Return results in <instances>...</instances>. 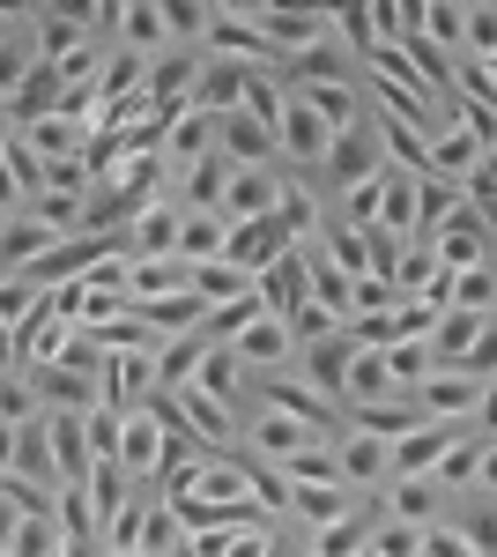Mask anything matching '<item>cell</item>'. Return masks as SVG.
Here are the masks:
<instances>
[{"instance_id": "8", "label": "cell", "mask_w": 497, "mask_h": 557, "mask_svg": "<svg viewBox=\"0 0 497 557\" xmlns=\"http://www.w3.org/2000/svg\"><path fill=\"white\" fill-rule=\"evenodd\" d=\"M378 172H386V149H378V127L364 120L357 134H341V141H334V157H327V178H320V186H327L334 201H341L349 186H364V178H378Z\"/></svg>"}, {"instance_id": "39", "label": "cell", "mask_w": 497, "mask_h": 557, "mask_svg": "<svg viewBox=\"0 0 497 557\" xmlns=\"http://www.w3.org/2000/svg\"><path fill=\"white\" fill-rule=\"evenodd\" d=\"M483 327H490V320H475V312H446V320H438V335H431V349H438V364L453 372L460 357H468V349L483 343Z\"/></svg>"}, {"instance_id": "5", "label": "cell", "mask_w": 497, "mask_h": 557, "mask_svg": "<svg viewBox=\"0 0 497 557\" xmlns=\"http://www.w3.org/2000/svg\"><path fill=\"white\" fill-rule=\"evenodd\" d=\"M327 157H334L327 120L305 97H290V112H283V164H297V178H327Z\"/></svg>"}, {"instance_id": "11", "label": "cell", "mask_w": 497, "mask_h": 557, "mask_svg": "<svg viewBox=\"0 0 497 557\" xmlns=\"http://www.w3.org/2000/svg\"><path fill=\"white\" fill-rule=\"evenodd\" d=\"M468 424H415L409 438H394V483H415V475H438L446 469V454H453V438Z\"/></svg>"}, {"instance_id": "6", "label": "cell", "mask_w": 497, "mask_h": 557, "mask_svg": "<svg viewBox=\"0 0 497 557\" xmlns=\"http://www.w3.org/2000/svg\"><path fill=\"white\" fill-rule=\"evenodd\" d=\"M483 386L490 380H468V372H446V364H438L431 380L415 386V409H423L431 424H475V417H483Z\"/></svg>"}, {"instance_id": "30", "label": "cell", "mask_w": 497, "mask_h": 557, "mask_svg": "<svg viewBox=\"0 0 497 557\" xmlns=\"http://www.w3.org/2000/svg\"><path fill=\"white\" fill-rule=\"evenodd\" d=\"M0 520H60V491H45L30 475H0Z\"/></svg>"}, {"instance_id": "49", "label": "cell", "mask_w": 497, "mask_h": 557, "mask_svg": "<svg viewBox=\"0 0 497 557\" xmlns=\"http://www.w3.org/2000/svg\"><path fill=\"white\" fill-rule=\"evenodd\" d=\"M401 290H394V275H357V320H378V312H394Z\"/></svg>"}, {"instance_id": "3", "label": "cell", "mask_w": 497, "mask_h": 557, "mask_svg": "<svg viewBox=\"0 0 497 557\" xmlns=\"http://www.w3.org/2000/svg\"><path fill=\"white\" fill-rule=\"evenodd\" d=\"M201 52H208V60H231V67H283V52L238 15V0H215V23H208Z\"/></svg>"}, {"instance_id": "55", "label": "cell", "mask_w": 497, "mask_h": 557, "mask_svg": "<svg viewBox=\"0 0 497 557\" xmlns=\"http://www.w3.org/2000/svg\"><path fill=\"white\" fill-rule=\"evenodd\" d=\"M364 557H372V550H364Z\"/></svg>"}, {"instance_id": "10", "label": "cell", "mask_w": 497, "mask_h": 557, "mask_svg": "<svg viewBox=\"0 0 497 557\" xmlns=\"http://www.w3.org/2000/svg\"><path fill=\"white\" fill-rule=\"evenodd\" d=\"M378 513H386V491H378V498H364L357 513H341L334 528H312V535H305V557H364V550H372Z\"/></svg>"}, {"instance_id": "52", "label": "cell", "mask_w": 497, "mask_h": 557, "mask_svg": "<svg viewBox=\"0 0 497 557\" xmlns=\"http://www.w3.org/2000/svg\"><path fill=\"white\" fill-rule=\"evenodd\" d=\"M475 424H483V431H490V438H497V380L483 386V417H475Z\"/></svg>"}, {"instance_id": "21", "label": "cell", "mask_w": 497, "mask_h": 557, "mask_svg": "<svg viewBox=\"0 0 497 557\" xmlns=\"http://www.w3.org/2000/svg\"><path fill=\"white\" fill-rule=\"evenodd\" d=\"M120 45L126 52H141V60H157V52H171V15H164V0H126V15H120Z\"/></svg>"}, {"instance_id": "13", "label": "cell", "mask_w": 497, "mask_h": 557, "mask_svg": "<svg viewBox=\"0 0 497 557\" xmlns=\"http://www.w3.org/2000/svg\"><path fill=\"white\" fill-rule=\"evenodd\" d=\"M364 506V491H349V483H290V520L312 535V528H334L341 513H357Z\"/></svg>"}, {"instance_id": "22", "label": "cell", "mask_w": 497, "mask_h": 557, "mask_svg": "<svg viewBox=\"0 0 497 557\" xmlns=\"http://www.w3.org/2000/svg\"><path fill=\"white\" fill-rule=\"evenodd\" d=\"M283 231H290V246H320V231H327V201H320V178H290V194H283Z\"/></svg>"}, {"instance_id": "9", "label": "cell", "mask_w": 497, "mask_h": 557, "mask_svg": "<svg viewBox=\"0 0 497 557\" xmlns=\"http://www.w3.org/2000/svg\"><path fill=\"white\" fill-rule=\"evenodd\" d=\"M327 431L297 424V417H275V409H246V454L252 461H290L305 446H320Z\"/></svg>"}, {"instance_id": "32", "label": "cell", "mask_w": 497, "mask_h": 557, "mask_svg": "<svg viewBox=\"0 0 497 557\" xmlns=\"http://www.w3.org/2000/svg\"><path fill=\"white\" fill-rule=\"evenodd\" d=\"M215 401H231V409H246V394H252V372H246V357L238 349H208V364H201V380Z\"/></svg>"}, {"instance_id": "26", "label": "cell", "mask_w": 497, "mask_h": 557, "mask_svg": "<svg viewBox=\"0 0 497 557\" xmlns=\"http://www.w3.org/2000/svg\"><path fill=\"white\" fill-rule=\"evenodd\" d=\"M460 209H468V194H460L453 178H423V186H415V246H431Z\"/></svg>"}, {"instance_id": "15", "label": "cell", "mask_w": 497, "mask_h": 557, "mask_svg": "<svg viewBox=\"0 0 497 557\" xmlns=\"http://www.w3.org/2000/svg\"><path fill=\"white\" fill-rule=\"evenodd\" d=\"M178 238H186V209H178V194H164L157 209H149L141 223H134V231H126L134 260H178Z\"/></svg>"}, {"instance_id": "40", "label": "cell", "mask_w": 497, "mask_h": 557, "mask_svg": "<svg viewBox=\"0 0 497 557\" xmlns=\"http://www.w3.org/2000/svg\"><path fill=\"white\" fill-rule=\"evenodd\" d=\"M38 417H45V401H38V386H30V372H8V380H0V424L30 431Z\"/></svg>"}, {"instance_id": "24", "label": "cell", "mask_w": 497, "mask_h": 557, "mask_svg": "<svg viewBox=\"0 0 497 557\" xmlns=\"http://www.w3.org/2000/svg\"><path fill=\"white\" fill-rule=\"evenodd\" d=\"M386 513L409 520V528H438V520H446V491H438V475H415V483H386Z\"/></svg>"}, {"instance_id": "1", "label": "cell", "mask_w": 497, "mask_h": 557, "mask_svg": "<svg viewBox=\"0 0 497 557\" xmlns=\"http://www.w3.org/2000/svg\"><path fill=\"white\" fill-rule=\"evenodd\" d=\"M238 15H246L260 38L275 45L283 60H297V52H320V45H334V8H283V0H238Z\"/></svg>"}, {"instance_id": "54", "label": "cell", "mask_w": 497, "mask_h": 557, "mask_svg": "<svg viewBox=\"0 0 497 557\" xmlns=\"http://www.w3.org/2000/svg\"><path fill=\"white\" fill-rule=\"evenodd\" d=\"M490 268H497V260H490Z\"/></svg>"}, {"instance_id": "45", "label": "cell", "mask_w": 497, "mask_h": 557, "mask_svg": "<svg viewBox=\"0 0 497 557\" xmlns=\"http://www.w3.org/2000/svg\"><path fill=\"white\" fill-rule=\"evenodd\" d=\"M372 557H423V528H409V520H394V513H378Z\"/></svg>"}, {"instance_id": "50", "label": "cell", "mask_w": 497, "mask_h": 557, "mask_svg": "<svg viewBox=\"0 0 497 557\" xmlns=\"http://www.w3.org/2000/svg\"><path fill=\"white\" fill-rule=\"evenodd\" d=\"M423 557H483V550L460 535L453 520H438V528H423Z\"/></svg>"}, {"instance_id": "43", "label": "cell", "mask_w": 497, "mask_h": 557, "mask_svg": "<svg viewBox=\"0 0 497 557\" xmlns=\"http://www.w3.org/2000/svg\"><path fill=\"white\" fill-rule=\"evenodd\" d=\"M438 268H446L438 246H415L409 238V253H401V268H394V290H401V298H423V290L438 283Z\"/></svg>"}, {"instance_id": "23", "label": "cell", "mask_w": 497, "mask_h": 557, "mask_svg": "<svg viewBox=\"0 0 497 557\" xmlns=\"http://www.w3.org/2000/svg\"><path fill=\"white\" fill-rule=\"evenodd\" d=\"M8 469L45 483V491H60V454H52V438H45V417L30 431H8Z\"/></svg>"}, {"instance_id": "35", "label": "cell", "mask_w": 497, "mask_h": 557, "mask_svg": "<svg viewBox=\"0 0 497 557\" xmlns=\"http://www.w3.org/2000/svg\"><path fill=\"white\" fill-rule=\"evenodd\" d=\"M320 253H327L334 268H349V275H372V231H357V223L327 215V231H320Z\"/></svg>"}, {"instance_id": "47", "label": "cell", "mask_w": 497, "mask_h": 557, "mask_svg": "<svg viewBox=\"0 0 497 557\" xmlns=\"http://www.w3.org/2000/svg\"><path fill=\"white\" fill-rule=\"evenodd\" d=\"M38 298H45V290H30L23 275H8V283H0V327H8V335H23V327H30V312H38Z\"/></svg>"}, {"instance_id": "44", "label": "cell", "mask_w": 497, "mask_h": 557, "mask_svg": "<svg viewBox=\"0 0 497 557\" xmlns=\"http://www.w3.org/2000/svg\"><path fill=\"white\" fill-rule=\"evenodd\" d=\"M334 215H341V223H357V231H378V215H386V186H378V178H364V186H349Z\"/></svg>"}, {"instance_id": "18", "label": "cell", "mask_w": 497, "mask_h": 557, "mask_svg": "<svg viewBox=\"0 0 497 557\" xmlns=\"http://www.w3.org/2000/svg\"><path fill=\"white\" fill-rule=\"evenodd\" d=\"M30 386H38L45 409H75V417L104 409V386L89 380V372H67V364H38V372H30Z\"/></svg>"}, {"instance_id": "37", "label": "cell", "mask_w": 497, "mask_h": 557, "mask_svg": "<svg viewBox=\"0 0 497 557\" xmlns=\"http://www.w3.org/2000/svg\"><path fill=\"white\" fill-rule=\"evenodd\" d=\"M223 246H231V215H194V209H186V238H178V260L208 268V260H223Z\"/></svg>"}, {"instance_id": "42", "label": "cell", "mask_w": 497, "mask_h": 557, "mask_svg": "<svg viewBox=\"0 0 497 557\" xmlns=\"http://www.w3.org/2000/svg\"><path fill=\"white\" fill-rule=\"evenodd\" d=\"M386 372H394L401 394H415V386L438 372V349H431V343H394V349H386Z\"/></svg>"}, {"instance_id": "38", "label": "cell", "mask_w": 497, "mask_h": 557, "mask_svg": "<svg viewBox=\"0 0 497 557\" xmlns=\"http://www.w3.org/2000/svg\"><path fill=\"white\" fill-rule=\"evenodd\" d=\"M23 141L38 149L45 164H60V157H89V134L75 127V120H60V112H52V120H38V127L23 134Z\"/></svg>"}, {"instance_id": "28", "label": "cell", "mask_w": 497, "mask_h": 557, "mask_svg": "<svg viewBox=\"0 0 497 557\" xmlns=\"http://www.w3.org/2000/svg\"><path fill=\"white\" fill-rule=\"evenodd\" d=\"M483 454H490V431L468 424V431L453 438V454H446V469H438V491H446V498L475 491V475H483Z\"/></svg>"}, {"instance_id": "53", "label": "cell", "mask_w": 497, "mask_h": 557, "mask_svg": "<svg viewBox=\"0 0 497 557\" xmlns=\"http://www.w3.org/2000/svg\"><path fill=\"white\" fill-rule=\"evenodd\" d=\"M120 557H149V550H120Z\"/></svg>"}, {"instance_id": "2", "label": "cell", "mask_w": 497, "mask_h": 557, "mask_svg": "<svg viewBox=\"0 0 497 557\" xmlns=\"http://www.w3.org/2000/svg\"><path fill=\"white\" fill-rule=\"evenodd\" d=\"M252 409H275V417H297V424L341 438V409H334V401H320V394L297 380V372H268V380H252Z\"/></svg>"}, {"instance_id": "20", "label": "cell", "mask_w": 497, "mask_h": 557, "mask_svg": "<svg viewBox=\"0 0 497 557\" xmlns=\"http://www.w3.org/2000/svg\"><path fill=\"white\" fill-rule=\"evenodd\" d=\"M415 424H431L423 409H415V394H394V401H372V409H341V431H372V438H409Z\"/></svg>"}, {"instance_id": "4", "label": "cell", "mask_w": 497, "mask_h": 557, "mask_svg": "<svg viewBox=\"0 0 497 557\" xmlns=\"http://www.w3.org/2000/svg\"><path fill=\"white\" fill-rule=\"evenodd\" d=\"M349 364H357V335H349V327L327 335V343H305V349H297V380L312 386L320 401H334V409H341V394H349Z\"/></svg>"}, {"instance_id": "48", "label": "cell", "mask_w": 497, "mask_h": 557, "mask_svg": "<svg viewBox=\"0 0 497 557\" xmlns=\"http://www.w3.org/2000/svg\"><path fill=\"white\" fill-rule=\"evenodd\" d=\"M89 446H97V461H120V446H126V409H89Z\"/></svg>"}, {"instance_id": "41", "label": "cell", "mask_w": 497, "mask_h": 557, "mask_svg": "<svg viewBox=\"0 0 497 557\" xmlns=\"http://www.w3.org/2000/svg\"><path fill=\"white\" fill-rule=\"evenodd\" d=\"M453 312L497 320V268H460L453 275Z\"/></svg>"}, {"instance_id": "25", "label": "cell", "mask_w": 497, "mask_h": 557, "mask_svg": "<svg viewBox=\"0 0 497 557\" xmlns=\"http://www.w3.org/2000/svg\"><path fill=\"white\" fill-rule=\"evenodd\" d=\"M208 327H194V335H171L164 349H157V380H164V394H178V386H194L201 380V364H208Z\"/></svg>"}, {"instance_id": "51", "label": "cell", "mask_w": 497, "mask_h": 557, "mask_svg": "<svg viewBox=\"0 0 497 557\" xmlns=\"http://www.w3.org/2000/svg\"><path fill=\"white\" fill-rule=\"evenodd\" d=\"M475 491H490V498H497V438H490V454H483V475H475Z\"/></svg>"}, {"instance_id": "19", "label": "cell", "mask_w": 497, "mask_h": 557, "mask_svg": "<svg viewBox=\"0 0 497 557\" xmlns=\"http://www.w3.org/2000/svg\"><path fill=\"white\" fill-rule=\"evenodd\" d=\"M0 172H8V215L30 209L45 194V157L23 141V134H0Z\"/></svg>"}, {"instance_id": "29", "label": "cell", "mask_w": 497, "mask_h": 557, "mask_svg": "<svg viewBox=\"0 0 497 557\" xmlns=\"http://www.w3.org/2000/svg\"><path fill=\"white\" fill-rule=\"evenodd\" d=\"M446 520H453L483 557H497V498H490V491H460L453 506H446Z\"/></svg>"}, {"instance_id": "14", "label": "cell", "mask_w": 497, "mask_h": 557, "mask_svg": "<svg viewBox=\"0 0 497 557\" xmlns=\"http://www.w3.org/2000/svg\"><path fill=\"white\" fill-rule=\"evenodd\" d=\"M67 238L52 231V223H38V215H8V231H0V268L8 275H30L45 253H60Z\"/></svg>"}, {"instance_id": "16", "label": "cell", "mask_w": 497, "mask_h": 557, "mask_svg": "<svg viewBox=\"0 0 497 557\" xmlns=\"http://www.w3.org/2000/svg\"><path fill=\"white\" fill-rule=\"evenodd\" d=\"M283 194H290V172H231L223 215H231V223H260V215L283 209Z\"/></svg>"}, {"instance_id": "34", "label": "cell", "mask_w": 497, "mask_h": 557, "mask_svg": "<svg viewBox=\"0 0 497 557\" xmlns=\"http://www.w3.org/2000/svg\"><path fill=\"white\" fill-rule=\"evenodd\" d=\"M0 557H67V528L60 520H8Z\"/></svg>"}, {"instance_id": "12", "label": "cell", "mask_w": 497, "mask_h": 557, "mask_svg": "<svg viewBox=\"0 0 497 557\" xmlns=\"http://www.w3.org/2000/svg\"><path fill=\"white\" fill-rule=\"evenodd\" d=\"M431 246H438V260H446V268L460 275V268H490V260H497V231H490V223H483L475 209H460L453 223L431 238Z\"/></svg>"}, {"instance_id": "36", "label": "cell", "mask_w": 497, "mask_h": 557, "mask_svg": "<svg viewBox=\"0 0 497 557\" xmlns=\"http://www.w3.org/2000/svg\"><path fill=\"white\" fill-rule=\"evenodd\" d=\"M423 38L438 52H468V0H423Z\"/></svg>"}, {"instance_id": "7", "label": "cell", "mask_w": 497, "mask_h": 557, "mask_svg": "<svg viewBox=\"0 0 497 557\" xmlns=\"http://www.w3.org/2000/svg\"><path fill=\"white\" fill-rule=\"evenodd\" d=\"M334 461H341V483L364 491V498H378V491L394 483V446L372 438V431H341V438H334Z\"/></svg>"}, {"instance_id": "46", "label": "cell", "mask_w": 497, "mask_h": 557, "mask_svg": "<svg viewBox=\"0 0 497 557\" xmlns=\"http://www.w3.org/2000/svg\"><path fill=\"white\" fill-rule=\"evenodd\" d=\"M460 60H497V0H468V52Z\"/></svg>"}, {"instance_id": "27", "label": "cell", "mask_w": 497, "mask_h": 557, "mask_svg": "<svg viewBox=\"0 0 497 557\" xmlns=\"http://www.w3.org/2000/svg\"><path fill=\"white\" fill-rule=\"evenodd\" d=\"M334 38H341V52H349L357 67H372V52L386 45L378 38V8L372 0H341V8H334Z\"/></svg>"}, {"instance_id": "33", "label": "cell", "mask_w": 497, "mask_h": 557, "mask_svg": "<svg viewBox=\"0 0 497 557\" xmlns=\"http://www.w3.org/2000/svg\"><path fill=\"white\" fill-rule=\"evenodd\" d=\"M312 298L327 305V312L341 320V327L357 320V275H349V268H334V260L320 253V246H312Z\"/></svg>"}, {"instance_id": "31", "label": "cell", "mask_w": 497, "mask_h": 557, "mask_svg": "<svg viewBox=\"0 0 497 557\" xmlns=\"http://www.w3.org/2000/svg\"><path fill=\"white\" fill-rule=\"evenodd\" d=\"M194 290V260H134V305L186 298Z\"/></svg>"}, {"instance_id": "17", "label": "cell", "mask_w": 497, "mask_h": 557, "mask_svg": "<svg viewBox=\"0 0 497 557\" xmlns=\"http://www.w3.org/2000/svg\"><path fill=\"white\" fill-rule=\"evenodd\" d=\"M483 164V141L453 120V104H446V120H438V134H431V178H453V186H468V172Z\"/></svg>"}]
</instances>
